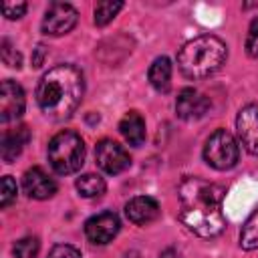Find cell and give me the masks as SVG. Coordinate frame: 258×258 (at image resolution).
Listing matches in <instances>:
<instances>
[{
  "instance_id": "1",
  "label": "cell",
  "mask_w": 258,
  "mask_h": 258,
  "mask_svg": "<svg viewBox=\"0 0 258 258\" xmlns=\"http://www.w3.org/2000/svg\"><path fill=\"white\" fill-rule=\"evenodd\" d=\"M226 189L204 177L187 175L177 185L179 222L200 238H214L226 228L222 210Z\"/></svg>"
},
{
  "instance_id": "2",
  "label": "cell",
  "mask_w": 258,
  "mask_h": 258,
  "mask_svg": "<svg viewBox=\"0 0 258 258\" xmlns=\"http://www.w3.org/2000/svg\"><path fill=\"white\" fill-rule=\"evenodd\" d=\"M85 95V77L79 67L60 62L48 69L36 85V103L48 121L69 119Z\"/></svg>"
},
{
  "instance_id": "3",
  "label": "cell",
  "mask_w": 258,
  "mask_h": 258,
  "mask_svg": "<svg viewBox=\"0 0 258 258\" xmlns=\"http://www.w3.org/2000/svg\"><path fill=\"white\" fill-rule=\"evenodd\" d=\"M228 58V46L220 36L202 34L187 40L177 52V69L189 81H202L222 69Z\"/></svg>"
},
{
  "instance_id": "4",
  "label": "cell",
  "mask_w": 258,
  "mask_h": 258,
  "mask_svg": "<svg viewBox=\"0 0 258 258\" xmlns=\"http://www.w3.org/2000/svg\"><path fill=\"white\" fill-rule=\"evenodd\" d=\"M46 155H48V163L54 173L58 175L75 173L85 163V141L79 133L71 129L58 131L48 141Z\"/></svg>"
},
{
  "instance_id": "5",
  "label": "cell",
  "mask_w": 258,
  "mask_h": 258,
  "mask_svg": "<svg viewBox=\"0 0 258 258\" xmlns=\"http://www.w3.org/2000/svg\"><path fill=\"white\" fill-rule=\"evenodd\" d=\"M240 159V147L232 133L226 129H216L204 143V161L218 169L226 171L232 169Z\"/></svg>"
},
{
  "instance_id": "6",
  "label": "cell",
  "mask_w": 258,
  "mask_h": 258,
  "mask_svg": "<svg viewBox=\"0 0 258 258\" xmlns=\"http://www.w3.org/2000/svg\"><path fill=\"white\" fill-rule=\"evenodd\" d=\"M77 20H79V12L73 4L52 2L44 12L40 28L48 36H62V34H69L77 26Z\"/></svg>"
},
{
  "instance_id": "7",
  "label": "cell",
  "mask_w": 258,
  "mask_h": 258,
  "mask_svg": "<svg viewBox=\"0 0 258 258\" xmlns=\"http://www.w3.org/2000/svg\"><path fill=\"white\" fill-rule=\"evenodd\" d=\"M95 161L109 175H117V173L125 171L131 165V157H129L127 149L123 145H119L117 141H113V139H101L97 143Z\"/></svg>"
},
{
  "instance_id": "8",
  "label": "cell",
  "mask_w": 258,
  "mask_h": 258,
  "mask_svg": "<svg viewBox=\"0 0 258 258\" xmlns=\"http://www.w3.org/2000/svg\"><path fill=\"white\" fill-rule=\"evenodd\" d=\"M121 230V220L115 212H101L85 222V236L91 244H109Z\"/></svg>"
},
{
  "instance_id": "9",
  "label": "cell",
  "mask_w": 258,
  "mask_h": 258,
  "mask_svg": "<svg viewBox=\"0 0 258 258\" xmlns=\"http://www.w3.org/2000/svg\"><path fill=\"white\" fill-rule=\"evenodd\" d=\"M24 107H26V97L22 87L12 79H4L0 85V121L2 123L16 121L18 117H22Z\"/></svg>"
},
{
  "instance_id": "10",
  "label": "cell",
  "mask_w": 258,
  "mask_h": 258,
  "mask_svg": "<svg viewBox=\"0 0 258 258\" xmlns=\"http://www.w3.org/2000/svg\"><path fill=\"white\" fill-rule=\"evenodd\" d=\"M236 131L242 147L248 153L258 155V103H248L238 111Z\"/></svg>"
},
{
  "instance_id": "11",
  "label": "cell",
  "mask_w": 258,
  "mask_h": 258,
  "mask_svg": "<svg viewBox=\"0 0 258 258\" xmlns=\"http://www.w3.org/2000/svg\"><path fill=\"white\" fill-rule=\"evenodd\" d=\"M212 103L210 99L200 93L198 89L194 87H185L177 93V99H175V115L183 121H198L202 119L208 111H210Z\"/></svg>"
},
{
  "instance_id": "12",
  "label": "cell",
  "mask_w": 258,
  "mask_h": 258,
  "mask_svg": "<svg viewBox=\"0 0 258 258\" xmlns=\"http://www.w3.org/2000/svg\"><path fill=\"white\" fill-rule=\"evenodd\" d=\"M22 189L30 200H48L56 194V181L42 167H30L22 175Z\"/></svg>"
},
{
  "instance_id": "13",
  "label": "cell",
  "mask_w": 258,
  "mask_h": 258,
  "mask_svg": "<svg viewBox=\"0 0 258 258\" xmlns=\"http://www.w3.org/2000/svg\"><path fill=\"white\" fill-rule=\"evenodd\" d=\"M30 141V129L26 125H16L12 129H4L2 131V139H0V155L4 163H12L22 149L28 145Z\"/></svg>"
},
{
  "instance_id": "14",
  "label": "cell",
  "mask_w": 258,
  "mask_h": 258,
  "mask_svg": "<svg viewBox=\"0 0 258 258\" xmlns=\"http://www.w3.org/2000/svg\"><path fill=\"white\" fill-rule=\"evenodd\" d=\"M159 204L149 196H137L125 204V216L135 226H147L159 218Z\"/></svg>"
},
{
  "instance_id": "15",
  "label": "cell",
  "mask_w": 258,
  "mask_h": 258,
  "mask_svg": "<svg viewBox=\"0 0 258 258\" xmlns=\"http://www.w3.org/2000/svg\"><path fill=\"white\" fill-rule=\"evenodd\" d=\"M119 131L133 147H139L145 141V121L137 111H129L123 115V119L119 121Z\"/></svg>"
},
{
  "instance_id": "16",
  "label": "cell",
  "mask_w": 258,
  "mask_h": 258,
  "mask_svg": "<svg viewBox=\"0 0 258 258\" xmlns=\"http://www.w3.org/2000/svg\"><path fill=\"white\" fill-rule=\"evenodd\" d=\"M147 79L157 93H167L171 87V62H169V58L157 56L147 71Z\"/></svg>"
},
{
  "instance_id": "17",
  "label": "cell",
  "mask_w": 258,
  "mask_h": 258,
  "mask_svg": "<svg viewBox=\"0 0 258 258\" xmlns=\"http://www.w3.org/2000/svg\"><path fill=\"white\" fill-rule=\"evenodd\" d=\"M75 187L83 198H101L105 194V189H107V183L97 173H85V175L77 177Z\"/></svg>"
},
{
  "instance_id": "18",
  "label": "cell",
  "mask_w": 258,
  "mask_h": 258,
  "mask_svg": "<svg viewBox=\"0 0 258 258\" xmlns=\"http://www.w3.org/2000/svg\"><path fill=\"white\" fill-rule=\"evenodd\" d=\"M238 244L242 250L250 252L258 248V210H254L248 220L244 222V226L240 228V236H238Z\"/></svg>"
},
{
  "instance_id": "19",
  "label": "cell",
  "mask_w": 258,
  "mask_h": 258,
  "mask_svg": "<svg viewBox=\"0 0 258 258\" xmlns=\"http://www.w3.org/2000/svg\"><path fill=\"white\" fill-rule=\"evenodd\" d=\"M125 4L123 2H111V0H105V2H97L95 4V10H93V20L97 26H107L123 8Z\"/></svg>"
},
{
  "instance_id": "20",
  "label": "cell",
  "mask_w": 258,
  "mask_h": 258,
  "mask_svg": "<svg viewBox=\"0 0 258 258\" xmlns=\"http://www.w3.org/2000/svg\"><path fill=\"white\" fill-rule=\"evenodd\" d=\"M40 250V242L36 236H24L14 242L12 246V256L14 258H36Z\"/></svg>"
},
{
  "instance_id": "21",
  "label": "cell",
  "mask_w": 258,
  "mask_h": 258,
  "mask_svg": "<svg viewBox=\"0 0 258 258\" xmlns=\"http://www.w3.org/2000/svg\"><path fill=\"white\" fill-rule=\"evenodd\" d=\"M0 56H2V62L10 69H20V64H22V54L12 46V42L8 38H2V42H0Z\"/></svg>"
},
{
  "instance_id": "22",
  "label": "cell",
  "mask_w": 258,
  "mask_h": 258,
  "mask_svg": "<svg viewBox=\"0 0 258 258\" xmlns=\"http://www.w3.org/2000/svg\"><path fill=\"white\" fill-rule=\"evenodd\" d=\"M16 196H18V185H16V181L12 179V175H4V177H2L0 206H2V208H8L12 202H16Z\"/></svg>"
},
{
  "instance_id": "23",
  "label": "cell",
  "mask_w": 258,
  "mask_h": 258,
  "mask_svg": "<svg viewBox=\"0 0 258 258\" xmlns=\"http://www.w3.org/2000/svg\"><path fill=\"white\" fill-rule=\"evenodd\" d=\"M244 48H246V54L250 58H258V16H254L252 22H250V26H248Z\"/></svg>"
},
{
  "instance_id": "24",
  "label": "cell",
  "mask_w": 258,
  "mask_h": 258,
  "mask_svg": "<svg viewBox=\"0 0 258 258\" xmlns=\"http://www.w3.org/2000/svg\"><path fill=\"white\" fill-rule=\"evenodd\" d=\"M28 4L26 2H2V14L8 18V20H18L24 16Z\"/></svg>"
},
{
  "instance_id": "25",
  "label": "cell",
  "mask_w": 258,
  "mask_h": 258,
  "mask_svg": "<svg viewBox=\"0 0 258 258\" xmlns=\"http://www.w3.org/2000/svg\"><path fill=\"white\" fill-rule=\"evenodd\" d=\"M46 258H83L81 252L71 244H54Z\"/></svg>"
},
{
  "instance_id": "26",
  "label": "cell",
  "mask_w": 258,
  "mask_h": 258,
  "mask_svg": "<svg viewBox=\"0 0 258 258\" xmlns=\"http://www.w3.org/2000/svg\"><path fill=\"white\" fill-rule=\"evenodd\" d=\"M46 54H48V48H46L44 44H36V48L32 50V67H34V69L42 67V64H44Z\"/></svg>"
},
{
  "instance_id": "27",
  "label": "cell",
  "mask_w": 258,
  "mask_h": 258,
  "mask_svg": "<svg viewBox=\"0 0 258 258\" xmlns=\"http://www.w3.org/2000/svg\"><path fill=\"white\" fill-rule=\"evenodd\" d=\"M159 258H181V254L177 250H173V248H167V250H163L159 254Z\"/></svg>"
}]
</instances>
